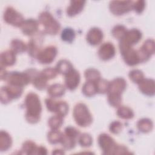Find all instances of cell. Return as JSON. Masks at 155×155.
Returning <instances> with one entry per match:
<instances>
[{"mask_svg":"<svg viewBox=\"0 0 155 155\" xmlns=\"http://www.w3.org/2000/svg\"><path fill=\"white\" fill-rule=\"evenodd\" d=\"M25 105L27 108L25 113L26 120L31 124L38 122L39 120L42 110L38 96L33 93H28L25 99Z\"/></svg>","mask_w":155,"mask_h":155,"instance_id":"cell-1","label":"cell"},{"mask_svg":"<svg viewBox=\"0 0 155 155\" xmlns=\"http://www.w3.org/2000/svg\"><path fill=\"white\" fill-rule=\"evenodd\" d=\"M127 83L123 78H118L109 83L107 90L108 101L113 107H118L122 101L121 94L125 89Z\"/></svg>","mask_w":155,"mask_h":155,"instance_id":"cell-2","label":"cell"},{"mask_svg":"<svg viewBox=\"0 0 155 155\" xmlns=\"http://www.w3.org/2000/svg\"><path fill=\"white\" fill-rule=\"evenodd\" d=\"M73 117L76 123L80 127L90 125L93 120L92 116L87 106L82 103L78 104L74 108Z\"/></svg>","mask_w":155,"mask_h":155,"instance_id":"cell-3","label":"cell"},{"mask_svg":"<svg viewBox=\"0 0 155 155\" xmlns=\"http://www.w3.org/2000/svg\"><path fill=\"white\" fill-rule=\"evenodd\" d=\"M38 18L39 22L44 26L47 33L56 35L59 31L60 29L59 23L48 12H42Z\"/></svg>","mask_w":155,"mask_h":155,"instance_id":"cell-4","label":"cell"},{"mask_svg":"<svg viewBox=\"0 0 155 155\" xmlns=\"http://www.w3.org/2000/svg\"><path fill=\"white\" fill-rule=\"evenodd\" d=\"M31 75L28 73L13 71L7 74L6 79L10 85L22 87L27 85L31 80Z\"/></svg>","mask_w":155,"mask_h":155,"instance_id":"cell-5","label":"cell"},{"mask_svg":"<svg viewBox=\"0 0 155 155\" xmlns=\"http://www.w3.org/2000/svg\"><path fill=\"white\" fill-rule=\"evenodd\" d=\"M121 54L126 64L133 66L140 62L138 51L134 50L130 46L125 45L120 43L119 45Z\"/></svg>","mask_w":155,"mask_h":155,"instance_id":"cell-6","label":"cell"},{"mask_svg":"<svg viewBox=\"0 0 155 155\" xmlns=\"http://www.w3.org/2000/svg\"><path fill=\"white\" fill-rule=\"evenodd\" d=\"M23 88L21 87L9 85L2 87L1 89V101L3 104H7L13 99L21 96Z\"/></svg>","mask_w":155,"mask_h":155,"instance_id":"cell-7","label":"cell"},{"mask_svg":"<svg viewBox=\"0 0 155 155\" xmlns=\"http://www.w3.org/2000/svg\"><path fill=\"white\" fill-rule=\"evenodd\" d=\"M98 143L104 154H116L117 145L108 134H102L98 137Z\"/></svg>","mask_w":155,"mask_h":155,"instance_id":"cell-8","label":"cell"},{"mask_svg":"<svg viewBox=\"0 0 155 155\" xmlns=\"http://www.w3.org/2000/svg\"><path fill=\"white\" fill-rule=\"evenodd\" d=\"M45 104L47 109L57 114V115L64 117L68 111V104L64 101H55L51 99H47Z\"/></svg>","mask_w":155,"mask_h":155,"instance_id":"cell-9","label":"cell"},{"mask_svg":"<svg viewBox=\"0 0 155 155\" xmlns=\"http://www.w3.org/2000/svg\"><path fill=\"white\" fill-rule=\"evenodd\" d=\"M4 21L13 26L21 27L24 22L22 16L12 7L6 8L4 14Z\"/></svg>","mask_w":155,"mask_h":155,"instance_id":"cell-10","label":"cell"},{"mask_svg":"<svg viewBox=\"0 0 155 155\" xmlns=\"http://www.w3.org/2000/svg\"><path fill=\"white\" fill-rule=\"evenodd\" d=\"M57 54V49L55 47L49 46L39 51L36 56L38 61L44 64H50L55 58Z\"/></svg>","mask_w":155,"mask_h":155,"instance_id":"cell-11","label":"cell"},{"mask_svg":"<svg viewBox=\"0 0 155 155\" xmlns=\"http://www.w3.org/2000/svg\"><path fill=\"white\" fill-rule=\"evenodd\" d=\"M131 1H112L110 2V9L115 15H122L129 12L133 7Z\"/></svg>","mask_w":155,"mask_h":155,"instance_id":"cell-12","label":"cell"},{"mask_svg":"<svg viewBox=\"0 0 155 155\" xmlns=\"http://www.w3.org/2000/svg\"><path fill=\"white\" fill-rule=\"evenodd\" d=\"M141 32L137 29L133 28L127 31L124 37L121 39L120 43L131 47L133 45L136 44L141 39Z\"/></svg>","mask_w":155,"mask_h":155,"instance_id":"cell-13","label":"cell"},{"mask_svg":"<svg viewBox=\"0 0 155 155\" xmlns=\"http://www.w3.org/2000/svg\"><path fill=\"white\" fill-rule=\"evenodd\" d=\"M80 82V74L74 69H72L65 74V83L67 88L73 90L76 88Z\"/></svg>","mask_w":155,"mask_h":155,"instance_id":"cell-14","label":"cell"},{"mask_svg":"<svg viewBox=\"0 0 155 155\" xmlns=\"http://www.w3.org/2000/svg\"><path fill=\"white\" fill-rule=\"evenodd\" d=\"M154 43L153 40L148 39L146 41L139 50L137 51L141 61H145L154 53Z\"/></svg>","mask_w":155,"mask_h":155,"instance_id":"cell-15","label":"cell"},{"mask_svg":"<svg viewBox=\"0 0 155 155\" xmlns=\"http://www.w3.org/2000/svg\"><path fill=\"white\" fill-rule=\"evenodd\" d=\"M115 48L111 43L105 42L99 48L98 55L101 59L107 61L114 57L115 55Z\"/></svg>","mask_w":155,"mask_h":155,"instance_id":"cell-16","label":"cell"},{"mask_svg":"<svg viewBox=\"0 0 155 155\" xmlns=\"http://www.w3.org/2000/svg\"><path fill=\"white\" fill-rule=\"evenodd\" d=\"M103 39V33L98 28H91L87 35V42L92 45H96L99 44Z\"/></svg>","mask_w":155,"mask_h":155,"instance_id":"cell-17","label":"cell"},{"mask_svg":"<svg viewBox=\"0 0 155 155\" xmlns=\"http://www.w3.org/2000/svg\"><path fill=\"white\" fill-rule=\"evenodd\" d=\"M139 87L141 92L148 96H153L154 94V81L150 79H143L139 83Z\"/></svg>","mask_w":155,"mask_h":155,"instance_id":"cell-18","label":"cell"},{"mask_svg":"<svg viewBox=\"0 0 155 155\" xmlns=\"http://www.w3.org/2000/svg\"><path fill=\"white\" fill-rule=\"evenodd\" d=\"M1 67L13 65L16 62V54L13 50H7L1 54Z\"/></svg>","mask_w":155,"mask_h":155,"instance_id":"cell-19","label":"cell"},{"mask_svg":"<svg viewBox=\"0 0 155 155\" xmlns=\"http://www.w3.org/2000/svg\"><path fill=\"white\" fill-rule=\"evenodd\" d=\"M38 27V24L36 21L33 19H28L24 21L21 25L22 31L24 34L26 35H31L34 34Z\"/></svg>","mask_w":155,"mask_h":155,"instance_id":"cell-20","label":"cell"},{"mask_svg":"<svg viewBox=\"0 0 155 155\" xmlns=\"http://www.w3.org/2000/svg\"><path fill=\"white\" fill-rule=\"evenodd\" d=\"M85 1H72L70 6L67 8V13L68 16H73L79 13L83 9Z\"/></svg>","mask_w":155,"mask_h":155,"instance_id":"cell-21","label":"cell"},{"mask_svg":"<svg viewBox=\"0 0 155 155\" xmlns=\"http://www.w3.org/2000/svg\"><path fill=\"white\" fill-rule=\"evenodd\" d=\"M12 143V139L10 134L4 131L0 133V150L5 151L8 150Z\"/></svg>","mask_w":155,"mask_h":155,"instance_id":"cell-22","label":"cell"},{"mask_svg":"<svg viewBox=\"0 0 155 155\" xmlns=\"http://www.w3.org/2000/svg\"><path fill=\"white\" fill-rule=\"evenodd\" d=\"M64 93L65 87L60 84H54L48 88V93L52 97H60Z\"/></svg>","mask_w":155,"mask_h":155,"instance_id":"cell-23","label":"cell"},{"mask_svg":"<svg viewBox=\"0 0 155 155\" xmlns=\"http://www.w3.org/2000/svg\"><path fill=\"white\" fill-rule=\"evenodd\" d=\"M93 81H88L86 82L82 87V92L83 93L88 97L92 96L97 93L96 82Z\"/></svg>","mask_w":155,"mask_h":155,"instance_id":"cell-24","label":"cell"},{"mask_svg":"<svg viewBox=\"0 0 155 155\" xmlns=\"http://www.w3.org/2000/svg\"><path fill=\"white\" fill-rule=\"evenodd\" d=\"M73 68L71 63L67 60L60 61L59 62H58L56 67V70L58 73L65 75L67 74L70 71H71Z\"/></svg>","mask_w":155,"mask_h":155,"instance_id":"cell-25","label":"cell"},{"mask_svg":"<svg viewBox=\"0 0 155 155\" xmlns=\"http://www.w3.org/2000/svg\"><path fill=\"white\" fill-rule=\"evenodd\" d=\"M63 137V133L58 131V130H52L48 134V141L52 143L55 144L58 143H61Z\"/></svg>","mask_w":155,"mask_h":155,"instance_id":"cell-26","label":"cell"},{"mask_svg":"<svg viewBox=\"0 0 155 155\" xmlns=\"http://www.w3.org/2000/svg\"><path fill=\"white\" fill-rule=\"evenodd\" d=\"M47 79L45 78L41 73L35 75L33 79V83L35 87L38 90L45 88L47 85Z\"/></svg>","mask_w":155,"mask_h":155,"instance_id":"cell-27","label":"cell"},{"mask_svg":"<svg viewBox=\"0 0 155 155\" xmlns=\"http://www.w3.org/2000/svg\"><path fill=\"white\" fill-rule=\"evenodd\" d=\"M117 116L122 119H131L134 116L133 111L128 107L125 106H120L117 111Z\"/></svg>","mask_w":155,"mask_h":155,"instance_id":"cell-28","label":"cell"},{"mask_svg":"<svg viewBox=\"0 0 155 155\" xmlns=\"http://www.w3.org/2000/svg\"><path fill=\"white\" fill-rule=\"evenodd\" d=\"M38 147L35 142L31 140H27L22 145V151L23 153L27 154H36Z\"/></svg>","mask_w":155,"mask_h":155,"instance_id":"cell-29","label":"cell"},{"mask_svg":"<svg viewBox=\"0 0 155 155\" xmlns=\"http://www.w3.org/2000/svg\"><path fill=\"white\" fill-rule=\"evenodd\" d=\"M137 127L140 131L148 133L152 130L153 123L150 119H142L138 122Z\"/></svg>","mask_w":155,"mask_h":155,"instance_id":"cell-30","label":"cell"},{"mask_svg":"<svg viewBox=\"0 0 155 155\" xmlns=\"http://www.w3.org/2000/svg\"><path fill=\"white\" fill-rule=\"evenodd\" d=\"M12 50L16 53H20L25 51L27 48L26 45L21 40L14 39L11 42Z\"/></svg>","mask_w":155,"mask_h":155,"instance_id":"cell-31","label":"cell"},{"mask_svg":"<svg viewBox=\"0 0 155 155\" xmlns=\"http://www.w3.org/2000/svg\"><path fill=\"white\" fill-rule=\"evenodd\" d=\"M85 76L87 81L96 82L101 78V74L99 71L94 68H89L85 72Z\"/></svg>","mask_w":155,"mask_h":155,"instance_id":"cell-32","label":"cell"},{"mask_svg":"<svg viewBox=\"0 0 155 155\" xmlns=\"http://www.w3.org/2000/svg\"><path fill=\"white\" fill-rule=\"evenodd\" d=\"M62 116L56 115L51 117L48 120V125L52 130H58L63 124V119Z\"/></svg>","mask_w":155,"mask_h":155,"instance_id":"cell-33","label":"cell"},{"mask_svg":"<svg viewBox=\"0 0 155 155\" xmlns=\"http://www.w3.org/2000/svg\"><path fill=\"white\" fill-rule=\"evenodd\" d=\"M61 38L65 42H71L75 38L74 31L71 28H65L62 32Z\"/></svg>","mask_w":155,"mask_h":155,"instance_id":"cell-34","label":"cell"},{"mask_svg":"<svg viewBox=\"0 0 155 155\" xmlns=\"http://www.w3.org/2000/svg\"><path fill=\"white\" fill-rule=\"evenodd\" d=\"M127 31V30L124 26L117 25L113 28L112 30V34L114 38L121 40L124 37Z\"/></svg>","mask_w":155,"mask_h":155,"instance_id":"cell-35","label":"cell"},{"mask_svg":"<svg viewBox=\"0 0 155 155\" xmlns=\"http://www.w3.org/2000/svg\"><path fill=\"white\" fill-rule=\"evenodd\" d=\"M92 142L93 139L89 134L84 133L79 137V143L82 147H90L92 144Z\"/></svg>","mask_w":155,"mask_h":155,"instance_id":"cell-36","label":"cell"},{"mask_svg":"<svg viewBox=\"0 0 155 155\" xmlns=\"http://www.w3.org/2000/svg\"><path fill=\"white\" fill-rule=\"evenodd\" d=\"M129 77L133 82L139 84L143 79V74L140 70H134L130 72Z\"/></svg>","mask_w":155,"mask_h":155,"instance_id":"cell-37","label":"cell"},{"mask_svg":"<svg viewBox=\"0 0 155 155\" xmlns=\"http://www.w3.org/2000/svg\"><path fill=\"white\" fill-rule=\"evenodd\" d=\"M96 82L97 93H105L107 92L110 82H108L106 80L101 79V78L99 80H97Z\"/></svg>","mask_w":155,"mask_h":155,"instance_id":"cell-38","label":"cell"},{"mask_svg":"<svg viewBox=\"0 0 155 155\" xmlns=\"http://www.w3.org/2000/svg\"><path fill=\"white\" fill-rule=\"evenodd\" d=\"M41 73L47 79H50L54 78L56 77L58 72L56 70V68H47L44 69Z\"/></svg>","mask_w":155,"mask_h":155,"instance_id":"cell-39","label":"cell"},{"mask_svg":"<svg viewBox=\"0 0 155 155\" xmlns=\"http://www.w3.org/2000/svg\"><path fill=\"white\" fill-rule=\"evenodd\" d=\"M65 134L76 139L79 134V131L74 127H68L65 129Z\"/></svg>","mask_w":155,"mask_h":155,"instance_id":"cell-40","label":"cell"},{"mask_svg":"<svg viewBox=\"0 0 155 155\" xmlns=\"http://www.w3.org/2000/svg\"><path fill=\"white\" fill-rule=\"evenodd\" d=\"M122 124L119 121H114L110 124V130L114 134H117L120 132L122 130Z\"/></svg>","mask_w":155,"mask_h":155,"instance_id":"cell-41","label":"cell"},{"mask_svg":"<svg viewBox=\"0 0 155 155\" xmlns=\"http://www.w3.org/2000/svg\"><path fill=\"white\" fill-rule=\"evenodd\" d=\"M144 7H145L144 1H139L136 2V3L135 4L133 5V8L138 13H140L143 10Z\"/></svg>","mask_w":155,"mask_h":155,"instance_id":"cell-42","label":"cell"},{"mask_svg":"<svg viewBox=\"0 0 155 155\" xmlns=\"http://www.w3.org/2000/svg\"><path fill=\"white\" fill-rule=\"evenodd\" d=\"M36 154H47V149L44 147H39L37 148Z\"/></svg>","mask_w":155,"mask_h":155,"instance_id":"cell-43","label":"cell"},{"mask_svg":"<svg viewBox=\"0 0 155 155\" xmlns=\"http://www.w3.org/2000/svg\"><path fill=\"white\" fill-rule=\"evenodd\" d=\"M52 153L57 154H64V153L62 151H61V150H55L54 151H53Z\"/></svg>","mask_w":155,"mask_h":155,"instance_id":"cell-44","label":"cell"}]
</instances>
